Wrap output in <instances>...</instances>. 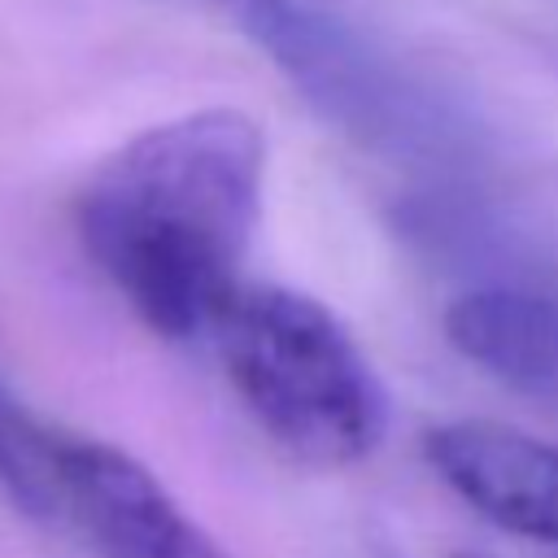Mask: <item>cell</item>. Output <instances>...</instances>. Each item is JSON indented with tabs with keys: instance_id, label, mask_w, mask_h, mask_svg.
<instances>
[{
	"instance_id": "obj_6",
	"label": "cell",
	"mask_w": 558,
	"mask_h": 558,
	"mask_svg": "<svg viewBox=\"0 0 558 558\" xmlns=\"http://www.w3.org/2000/svg\"><path fill=\"white\" fill-rule=\"evenodd\" d=\"M445 336L501 388L558 410V292L523 283L466 288L445 310Z\"/></svg>"
},
{
	"instance_id": "obj_7",
	"label": "cell",
	"mask_w": 558,
	"mask_h": 558,
	"mask_svg": "<svg viewBox=\"0 0 558 558\" xmlns=\"http://www.w3.org/2000/svg\"><path fill=\"white\" fill-rule=\"evenodd\" d=\"M453 558H480V554H453Z\"/></svg>"
},
{
	"instance_id": "obj_3",
	"label": "cell",
	"mask_w": 558,
	"mask_h": 558,
	"mask_svg": "<svg viewBox=\"0 0 558 558\" xmlns=\"http://www.w3.org/2000/svg\"><path fill=\"white\" fill-rule=\"evenodd\" d=\"M0 484L22 514L92 558H235L126 449L48 423L0 392Z\"/></svg>"
},
{
	"instance_id": "obj_2",
	"label": "cell",
	"mask_w": 558,
	"mask_h": 558,
	"mask_svg": "<svg viewBox=\"0 0 558 558\" xmlns=\"http://www.w3.org/2000/svg\"><path fill=\"white\" fill-rule=\"evenodd\" d=\"M231 392L301 466L344 471L388 432V397L344 323L283 283H240L209 323Z\"/></svg>"
},
{
	"instance_id": "obj_4",
	"label": "cell",
	"mask_w": 558,
	"mask_h": 558,
	"mask_svg": "<svg viewBox=\"0 0 558 558\" xmlns=\"http://www.w3.org/2000/svg\"><path fill=\"white\" fill-rule=\"evenodd\" d=\"M240 22L310 109L349 140L392 157L445 148L449 113L323 0H240Z\"/></svg>"
},
{
	"instance_id": "obj_1",
	"label": "cell",
	"mask_w": 558,
	"mask_h": 558,
	"mask_svg": "<svg viewBox=\"0 0 558 558\" xmlns=\"http://www.w3.org/2000/svg\"><path fill=\"white\" fill-rule=\"evenodd\" d=\"M262 183L266 135L248 113L166 118L87 174L74 205L83 253L157 336H201L244 283Z\"/></svg>"
},
{
	"instance_id": "obj_5",
	"label": "cell",
	"mask_w": 558,
	"mask_h": 558,
	"mask_svg": "<svg viewBox=\"0 0 558 558\" xmlns=\"http://www.w3.org/2000/svg\"><path fill=\"white\" fill-rule=\"evenodd\" d=\"M436 475L488 523L558 549V449L488 423H458L436 449Z\"/></svg>"
}]
</instances>
